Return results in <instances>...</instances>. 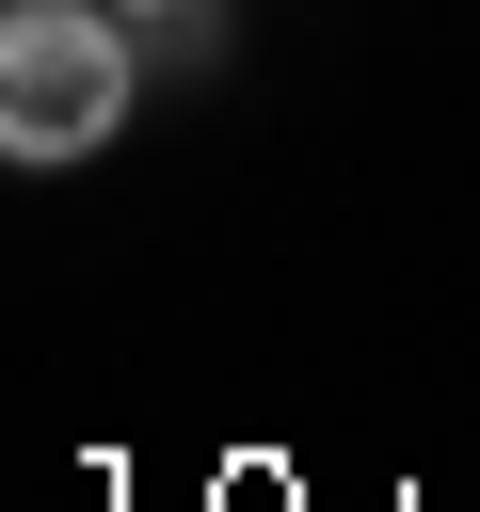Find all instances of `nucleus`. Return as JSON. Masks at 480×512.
I'll list each match as a JSON object with an SVG mask.
<instances>
[{"mask_svg": "<svg viewBox=\"0 0 480 512\" xmlns=\"http://www.w3.org/2000/svg\"><path fill=\"white\" fill-rule=\"evenodd\" d=\"M128 16L112 0H16L0 16V160H96L128 128Z\"/></svg>", "mask_w": 480, "mask_h": 512, "instance_id": "1", "label": "nucleus"}, {"mask_svg": "<svg viewBox=\"0 0 480 512\" xmlns=\"http://www.w3.org/2000/svg\"><path fill=\"white\" fill-rule=\"evenodd\" d=\"M112 16H208V0H112Z\"/></svg>", "mask_w": 480, "mask_h": 512, "instance_id": "2", "label": "nucleus"}]
</instances>
